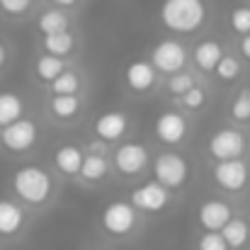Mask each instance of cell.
I'll list each match as a JSON object with an SVG mask.
<instances>
[{
    "instance_id": "30",
    "label": "cell",
    "mask_w": 250,
    "mask_h": 250,
    "mask_svg": "<svg viewBox=\"0 0 250 250\" xmlns=\"http://www.w3.org/2000/svg\"><path fill=\"white\" fill-rule=\"evenodd\" d=\"M194 87V78L189 76V73H172L170 78H167V90L175 95V97H182L187 90H192Z\"/></svg>"
},
{
    "instance_id": "8",
    "label": "cell",
    "mask_w": 250,
    "mask_h": 250,
    "mask_svg": "<svg viewBox=\"0 0 250 250\" xmlns=\"http://www.w3.org/2000/svg\"><path fill=\"white\" fill-rule=\"evenodd\" d=\"M214 182L226 192H241L250 182V167L243 158L233 161H216L214 166Z\"/></svg>"
},
{
    "instance_id": "27",
    "label": "cell",
    "mask_w": 250,
    "mask_h": 250,
    "mask_svg": "<svg viewBox=\"0 0 250 250\" xmlns=\"http://www.w3.org/2000/svg\"><path fill=\"white\" fill-rule=\"evenodd\" d=\"M216 76L221 78V81H226V83H231V81H236L238 76H241V61L236 59V56H226L224 54V59L216 63Z\"/></svg>"
},
{
    "instance_id": "36",
    "label": "cell",
    "mask_w": 250,
    "mask_h": 250,
    "mask_svg": "<svg viewBox=\"0 0 250 250\" xmlns=\"http://www.w3.org/2000/svg\"><path fill=\"white\" fill-rule=\"evenodd\" d=\"M5 59H7V51H5V46L0 44V66L5 63Z\"/></svg>"
},
{
    "instance_id": "12",
    "label": "cell",
    "mask_w": 250,
    "mask_h": 250,
    "mask_svg": "<svg viewBox=\"0 0 250 250\" xmlns=\"http://www.w3.org/2000/svg\"><path fill=\"white\" fill-rule=\"evenodd\" d=\"M197 219H199L204 231H221L233 219V211L224 199H207V202H202Z\"/></svg>"
},
{
    "instance_id": "3",
    "label": "cell",
    "mask_w": 250,
    "mask_h": 250,
    "mask_svg": "<svg viewBox=\"0 0 250 250\" xmlns=\"http://www.w3.org/2000/svg\"><path fill=\"white\" fill-rule=\"evenodd\" d=\"M139 209L131 204V202H124V199H114L109 202L104 209H102V229L109 233V236H129L134 229H136V221H139Z\"/></svg>"
},
{
    "instance_id": "9",
    "label": "cell",
    "mask_w": 250,
    "mask_h": 250,
    "mask_svg": "<svg viewBox=\"0 0 250 250\" xmlns=\"http://www.w3.org/2000/svg\"><path fill=\"white\" fill-rule=\"evenodd\" d=\"M139 211H148V214H156V211H163L167 204H170V189H167L163 182L158 180H151V182H144L141 187H136L131 192V199H129Z\"/></svg>"
},
{
    "instance_id": "25",
    "label": "cell",
    "mask_w": 250,
    "mask_h": 250,
    "mask_svg": "<svg viewBox=\"0 0 250 250\" xmlns=\"http://www.w3.org/2000/svg\"><path fill=\"white\" fill-rule=\"evenodd\" d=\"M51 85V92L54 95H76L78 90H81V78L76 76V73H71V71H63Z\"/></svg>"
},
{
    "instance_id": "15",
    "label": "cell",
    "mask_w": 250,
    "mask_h": 250,
    "mask_svg": "<svg viewBox=\"0 0 250 250\" xmlns=\"http://www.w3.org/2000/svg\"><path fill=\"white\" fill-rule=\"evenodd\" d=\"M24 226V211L10 199H0V236H15Z\"/></svg>"
},
{
    "instance_id": "23",
    "label": "cell",
    "mask_w": 250,
    "mask_h": 250,
    "mask_svg": "<svg viewBox=\"0 0 250 250\" xmlns=\"http://www.w3.org/2000/svg\"><path fill=\"white\" fill-rule=\"evenodd\" d=\"M107 172H109V163H107L104 156H95V153H90V156H85L83 158L81 177H83L85 182H100V180L107 177Z\"/></svg>"
},
{
    "instance_id": "2",
    "label": "cell",
    "mask_w": 250,
    "mask_h": 250,
    "mask_svg": "<svg viewBox=\"0 0 250 250\" xmlns=\"http://www.w3.org/2000/svg\"><path fill=\"white\" fill-rule=\"evenodd\" d=\"M12 189L15 194L29 204V207H42L49 202L51 192H54V180L51 175L39 166H24L15 170L12 175Z\"/></svg>"
},
{
    "instance_id": "29",
    "label": "cell",
    "mask_w": 250,
    "mask_h": 250,
    "mask_svg": "<svg viewBox=\"0 0 250 250\" xmlns=\"http://www.w3.org/2000/svg\"><path fill=\"white\" fill-rule=\"evenodd\" d=\"M197 250H231L221 231H204L197 241Z\"/></svg>"
},
{
    "instance_id": "14",
    "label": "cell",
    "mask_w": 250,
    "mask_h": 250,
    "mask_svg": "<svg viewBox=\"0 0 250 250\" xmlns=\"http://www.w3.org/2000/svg\"><path fill=\"white\" fill-rule=\"evenodd\" d=\"M126 129H129V119H126L124 112H104V114H100L97 122H95V134H97V139H102V141H107V144L119 141V139L126 134Z\"/></svg>"
},
{
    "instance_id": "22",
    "label": "cell",
    "mask_w": 250,
    "mask_h": 250,
    "mask_svg": "<svg viewBox=\"0 0 250 250\" xmlns=\"http://www.w3.org/2000/svg\"><path fill=\"white\" fill-rule=\"evenodd\" d=\"M49 109L56 119H73L81 109V97L78 95H51Z\"/></svg>"
},
{
    "instance_id": "16",
    "label": "cell",
    "mask_w": 250,
    "mask_h": 250,
    "mask_svg": "<svg viewBox=\"0 0 250 250\" xmlns=\"http://www.w3.org/2000/svg\"><path fill=\"white\" fill-rule=\"evenodd\" d=\"M192 56H194L197 68H202V71H214L216 63L224 59V46H221L219 42H214V39H204V42L197 44V49H194Z\"/></svg>"
},
{
    "instance_id": "35",
    "label": "cell",
    "mask_w": 250,
    "mask_h": 250,
    "mask_svg": "<svg viewBox=\"0 0 250 250\" xmlns=\"http://www.w3.org/2000/svg\"><path fill=\"white\" fill-rule=\"evenodd\" d=\"M51 2H56L59 7H71V5H76L78 0H51Z\"/></svg>"
},
{
    "instance_id": "1",
    "label": "cell",
    "mask_w": 250,
    "mask_h": 250,
    "mask_svg": "<svg viewBox=\"0 0 250 250\" xmlns=\"http://www.w3.org/2000/svg\"><path fill=\"white\" fill-rule=\"evenodd\" d=\"M204 20H207L204 0H166L161 5V22L170 32L192 34L204 24Z\"/></svg>"
},
{
    "instance_id": "34",
    "label": "cell",
    "mask_w": 250,
    "mask_h": 250,
    "mask_svg": "<svg viewBox=\"0 0 250 250\" xmlns=\"http://www.w3.org/2000/svg\"><path fill=\"white\" fill-rule=\"evenodd\" d=\"M241 54H243V59L250 61V34H246V37L241 39Z\"/></svg>"
},
{
    "instance_id": "5",
    "label": "cell",
    "mask_w": 250,
    "mask_h": 250,
    "mask_svg": "<svg viewBox=\"0 0 250 250\" xmlns=\"http://www.w3.org/2000/svg\"><path fill=\"white\" fill-rule=\"evenodd\" d=\"M153 175L158 182H163L167 189H177L187 182V175H189V166L187 161L180 156V153H161L156 161H153Z\"/></svg>"
},
{
    "instance_id": "6",
    "label": "cell",
    "mask_w": 250,
    "mask_h": 250,
    "mask_svg": "<svg viewBox=\"0 0 250 250\" xmlns=\"http://www.w3.org/2000/svg\"><path fill=\"white\" fill-rule=\"evenodd\" d=\"M151 63L156 66L158 73H180L187 63V49L177 39H163L153 46L151 51Z\"/></svg>"
},
{
    "instance_id": "10",
    "label": "cell",
    "mask_w": 250,
    "mask_h": 250,
    "mask_svg": "<svg viewBox=\"0 0 250 250\" xmlns=\"http://www.w3.org/2000/svg\"><path fill=\"white\" fill-rule=\"evenodd\" d=\"M114 166L122 175H139L148 166V148L139 141H126L114 151Z\"/></svg>"
},
{
    "instance_id": "17",
    "label": "cell",
    "mask_w": 250,
    "mask_h": 250,
    "mask_svg": "<svg viewBox=\"0 0 250 250\" xmlns=\"http://www.w3.org/2000/svg\"><path fill=\"white\" fill-rule=\"evenodd\" d=\"M221 236L226 238L229 248L231 250H243L250 243V224L246 219H231L224 229H221Z\"/></svg>"
},
{
    "instance_id": "18",
    "label": "cell",
    "mask_w": 250,
    "mask_h": 250,
    "mask_svg": "<svg viewBox=\"0 0 250 250\" xmlns=\"http://www.w3.org/2000/svg\"><path fill=\"white\" fill-rule=\"evenodd\" d=\"M83 151L78 146H71V144L56 148V153H54V163L63 175H78L81 166H83Z\"/></svg>"
},
{
    "instance_id": "31",
    "label": "cell",
    "mask_w": 250,
    "mask_h": 250,
    "mask_svg": "<svg viewBox=\"0 0 250 250\" xmlns=\"http://www.w3.org/2000/svg\"><path fill=\"white\" fill-rule=\"evenodd\" d=\"M204 102H207V90L199 87V85H194L192 90H187V92L182 95V104H185L187 109H199Z\"/></svg>"
},
{
    "instance_id": "7",
    "label": "cell",
    "mask_w": 250,
    "mask_h": 250,
    "mask_svg": "<svg viewBox=\"0 0 250 250\" xmlns=\"http://www.w3.org/2000/svg\"><path fill=\"white\" fill-rule=\"evenodd\" d=\"M37 139H39V129H37V124H34L32 119H27V117H22V119H17V122L2 126V131H0L2 146H5L7 151H15V153L29 151V148L37 144Z\"/></svg>"
},
{
    "instance_id": "24",
    "label": "cell",
    "mask_w": 250,
    "mask_h": 250,
    "mask_svg": "<svg viewBox=\"0 0 250 250\" xmlns=\"http://www.w3.org/2000/svg\"><path fill=\"white\" fill-rule=\"evenodd\" d=\"M68 29V15L59 7V10H46L39 17V32L42 34H56V32H66Z\"/></svg>"
},
{
    "instance_id": "21",
    "label": "cell",
    "mask_w": 250,
    "mask_h": 250,
    "mask_svg": "<svg viewBox=\"0 0 250 250\" xmlns=\"http://www.w3.org/2000/svg\"><path fill=\"white\" fill-rule=\"evenodd\" d=\"M34 71H37V78H39V81H44V83H54V81L66 71V63H63V59H59V56L44 54V56L37 59Z\"/></svg>"
},
{
    "instance_id": "33",
    "label": "cell",
    "mask_w": 250,
    "mask_h": 250,
    "mask_svg": "<svg viewBox=\"0 0 250 250\" xmlns=\"http://www.w3.org/2000/svg\"><path fill=\"white\" fill-rule=\"evenodd\" d=\"M87 151L95 153V156H104L107 153V141H102V139L100 141H90L87 144Z\"/></svg>"
},
{
    "instance_id": "28",
    "label": "cell",
    "mask_w": 250,
    "mask_h": 250,
    "mask_svg": "<svg viewBox=\"0 0 250 250\" xmlns=\"http://www.w3.org/2000/svg\"><path fill=\"white\" fill-rule=\"evenodd\" d=\"M231 27L236 34H250V5H241L231 10Z\"/></svg>"
},
{
    "instance_id": "11",
    "label": "cell",
    "mask_w": 250,
    "mask_h": 250,
    "mask_svg": "<svg viewBox=\"0 0 250 250\" xmlns=\"http://www.w3.org/2000/svg\"><path fill=\"white\" fill-rule=\"evenodd\" d=\"M156 136L166 146H177L187 136V119L180 112H163L156 119Z\"/></svg>"
},
{
    "instance_id": "20",
    "label": "cell",
    "mask_w": 250,
    "mask_h": 250,
    "mask_svg": "<svg viewBox=\"0 0 250 250\" xmlns=\"http://www.w3.org/2000/svg\"><path fill=\"white\" fill-rule=\"evenodd\" d=\"M24 117V100L15 92H0V126Z\"/></svg>"
},
{
    "instance_id": "32",
    "label": "cell",
    "mask_w": 250,
    "mask_h": 250,
    "mask_svg": "<svg viewBox=\"0 0 250 250\" xmlns=\"http://www.w3.org/2000/svg\"><path fill=\"white\" fill-rule=\"evenodd\" d=\"M29 7H32V0H0V10L5 15H12V17L24 15Z\"/></svg>"
},
{
    "instance_id": "13",
    "label": "cell",
    "mask_w": 250,
    "mask_h": 250,
    "mask_svg": "<svg viewBox=\"0 0 250 250\" xmlns=\"http://www.w3.org/2000/svg\"><path fill=\"white\" fill-rule=\"evenodd\" d=\"M124 81H126V87L134 90V92H148L156 87V81H158V71L151 61H131L124 71Z\"/></svg>"
},
{
    "instance_id": "26",
    "label": "cell",
    "mask_w": 250,
    "mask_h": 250,
    "mask_svg": "<svg viewBox=\"0 0 250 250\" xmlns=\"http://www.w3.org/2000/svg\"><path fill=\"white\" fill-rule=\"evenodd\" d=\"M231 117L238 124H248L250 122V90H241V95L231 102Z\"/></svg>"
},
{
    "instance_id": "4",
    "label": "cell",
    "mask_w": 250,
    "mask_h": 250,
    "mask_svg": "<svg viewBox=\"0 0 250 250\" xmlns=\"http://www.w3.org/2000/svg\"><path fill=\"white\" fill-rule=\"evenodd\" d=\"M248 148V139L243 131L238 129H219L211 139H209V153L214 161H233V158H243Z\"/></svg>"
},
{
    "instance_id": "37",
    "label": "cell",
    "mask_w": 250,
    "mask_h": 250,
    "mask_svg": "<svg viewBox=\"0 0 250 250\" xmlns=\"http://www.w3.org/2000/svg\"><path fill=\"white\" fill-rule=\"evenodd\" d=\"M248 224H250V219H248Z\"/></svg>"
},
{
    "instance_id": "19",
    "label": "cell",
    "mask_w": 250,
    "mask_h": 250,
    "mask_svg": "<svg viewBox=\"0 0 250 250\" xmlns=\"http://www.w3.org/2000/svg\"><path fill=\"white\" fill-rule=\"evenodd\" d=\"M44 51L59 59H66L68 54H73L76 49V37L66 29V32H56V34H44Z\"/></svg>"
}]
</instances>
